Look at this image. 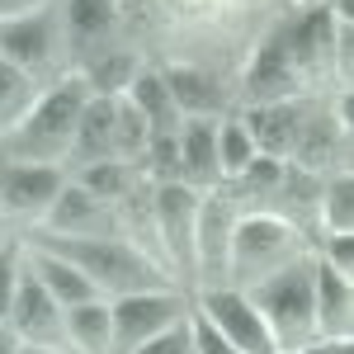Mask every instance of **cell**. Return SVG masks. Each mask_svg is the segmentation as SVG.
Here are the masks:
<instances>
[{"instance_id":"17","label":"cell","mask_w":354,"mask_h":354,"mask_svg":"<svg viewBox=\"0 0 354 354\" xmlns=\"http://www.w3.org/2000/svg\"><path fill=\"white\" fill-rule=\"evenodd\" d=\"M24 265H28V274L48 288V298L66 312V307H81V302H90V298H100L95 288H90V279H85L76 265H66L62 255H53V250H43V245H28L24 250Z\"/></svg>"},{"instance_id":"5","label":"cell","mask_w":354,"mask_h":354,"mask_svg":"<svg viewBox=\"0 0 354 354\" xmlns=\"http://www.w3.org/2000/svg\"><path fill=\"white\" fill-rule=\"evenodd\" d=\"M203 194L189 185H156L151 189V232L161 245L165 274L194 279V227H198Z\"/></svg>"},{"instance_id":"25","label":"cell","mask_w":354,"mask_h":354,"mask_svg":"<svg viewBox=\"0 0 354 354\" xmlns=\"http://www.w3.org/2000/svg\"><path fill=\"white\" fill-rule=\"evenodd\" d=\"M133 76H137V62L128 53H100L85 66L81 81L90 85V95H100V100H118V95H128Z\"/></svg>"},{"instance_id":"28","label":"cell","mask_w":354,"mask_h":354,"mask_svg":"<svg viewBox=\"0 0 354 354\" xmlns=\"http://www.w3.org/2000/svg\"><path fill=\"white\" fill-rule=\"evenodd\" d=\"M147 165L156 185H180V133H156L147 137Z\"/></svg>"},{"instance_id":"16","label":"cell","mask_w":354,"mask_h":354,"mask_svg":"<svg viewBox=\"0 0 354 354\" xmlns=\"http://www.w3.org/2000/svg\"><path fill=\"white\" fill-rule=\"evenodd\" d=\"M180 185L213 189L218 175V123L213 118H185L180 123Z\"/></svg>"},{"instance_id":"12","label":"cell","mask_w":354,"mask_h":354,"mask_svg":"<svg viewBox=\"0 0 354 354\" xmlns=\"http://www.w3.org/2000/svg\"><path fill=\"white\" fill-rule=\"evenodd\" d=\"M232 203L227 198H203L198 203V227H194V279L203 288H227V241H232Z\"/></svg>"},{"instance_id":"23","label":"cell","mask_w":354,"mask_h":354,"mask_svg":"<svg viewBox=\"0 0 354 354\" xmlns=\"http://www.w3.org/2000/svg\"><path fill=\"white\" fill-rule=\"evenodd\" d=\"M317 222H322L326 236H345V232H354V180H350V170H335L330 180H322Z\"/></svg>"},{"instance_id":"26","label":"cell","mask_w":354,"mask_h":354,"mask_svg":"<svg viewBox=\"0 0 354 354\" xmlns=\"http://www.w3.org/2000/svg\"><path fill=\"white\" fill-rule=\"evenodd\" d=\"M255 161V142L245 133L241 118H222L218 123V175L222 180H241V170Z\"/></svg>"},{"instance_id":"21","label":"cell","mask_w":354,"mask_h":354,"mask_svg":"<svg viewBox=\"0 0 354 354\" xmlns=\"http://www.w3.org/2000/svg\"><path fill=\"white\" fill-rule=\"evenodd\" d=\"M128 104L137 109V118L147 123V133H180V109H175V100H170V90H165L161 71H137L133 85H128V95H123Z\"/></svg>"},{"instance_id":"37","label":"cell","mask_w":354,"mask_h":354,"mask_svg":"<svg viewBox=\"0 0 354 354\" xmlns=\"http://www.w3.org/2000/svg\"><path fill=\"white\" fill-rule=\"evenodd\" d=\"M19 354H57V350H38V345H19Z\"/></svg>"},{"instance_id":"36","label":"cell","mask_w":354,"mask_h":354,"mask_svg":"<svg viewBox=\"0 0 354 354\" xmlns=\"http://www.w3.org/2000/svg\"><path fill=\"white\" fill-rule=\"evenodd\" d=\"M0 354H19V340H15V330L0 322Z\"/></svg>"},{"instance_id":"22","label":"cell","mask_w":354,"mask_h":354,"mask_svg":"<svg viewBox=\"0 0 354 354\" xmlns=\"http://www.w3.org/2000/svg\"><path fill=\"white\" fill-rule=\"evenodd\" d=\"M66 350L71 354H109L113 326H109V302L90 298L81 307H66Z\"/></svg>"},{"instance_id":"2","label":"cell","mask_w":354,"mask_h":354,"mask_svg":"<svg viewBox=\"0 0 354 354\" xmlns=\"http://www.w3.org/2000/svg\"><path fill=\"white\" fill-rule=\"evenodd\" d=\"M33 245H43V250L62 255L66 265H76L104 302L128 298V293H151V288H175L170 274L123 236H43Z\"/></svg>"},{"instance_id":"19","label":"cell","mask_w":354,"mask_h":354,"mask_svg":"<svg viewBox=\"0 0 354 354\" xmlns=\"http://www.w3.org/2000/svg\"><path fill=\"white\" fill-rule=\"evenodd\" d=\"M298 90H302V76L293 71V62H288L279 33H274L270 43L260 48L250 76H245V95H250V104H274V100H293Z\"/></svg>"},{"instance_id":"8","label":"cell","mask_w":354,"mask_h":354,"mask_svg":"<svg viewBox=\"0 0 354 354\" xmlns=\"http://www.w3.org/2000/svg\"><path fill=\"white\" fill-rule=\"evenodd\" d=\"M0 57L24 71L28 81L53 71L57 57H62V19L53 10H38V15H24V19H5L0 24Z\"/></svg>"},{"instance_id":"35","label":"cell","mask_w":354,"mask_h":354,"mask_svg":"<svg viewBox=\"0 0 354 354\" xmlns=\"http://www.w3.org/2000/svg\"><path fill=\"white\" fill-rule=\"evenodd\" d=\"M302 354H354V340H312Z\"/></svg>"},{"instance_id":"31","label":"cell","mask_w":354,"mask_h":354,"mask_svg":"<svg viewBox=\"0 0 354 354\" xmlns=\"http://www.w3.org/2000/svg\"><path fill=\"white\" fill-rule=\"evenodd\" d=\"M133 354H194V326L189 317L185 322H175L170 330H161V335H151L147 345H137Z\"/></svg>"},{"instance_id":"18","label":"cell","mask_w":354,"mask_h":354,"mask_svg":"<svg viewBox=\"0 0 354 354\" xmlns=\"http://www.w3.org/2000/svg\"><path fill=\"white\" fill-rule=\"evenodd\" d=\"M161 81H165V90H170L180 118H213V113H222V104H227L222 81L213 71H203V66H170V71H161Z\"/></svg>"},{"instance_id":"38","label":"cell","mask_w":354,"mask_h":354,"mask_svg":"<svg viewBox=\"0 0 354 354\" xmlns=\"http://www.w3.org/2000/svg\"><path fill=\"white\" fill-rule=\"evenodd\" d=\"M322 5H326V0H322Z\"/></svg>"},{"instance_id":"14","label":"cell","mask_w":354,"mask_h":354,"mask_svg":"<svg viewBox=\"0 0 354 354\" xmlns=\"http://www.w3.org/2000/svg\"><path fill=\"white\" fill-rule=\"evenodd\" d=\"M250 142L260 156H274V161H288L293 156V142H298L302 123H307V104L298 100H274V104H255L250 118H241Z\"/></svg>"},{"instance_id":"15","label":"cell","mask_w":354,"mask_h":354,"mask_svg":"<svg viewBox=\"0 0 354 354\" xmlns=\"http://www.w3.org/2000/svg\"><path fill=\"white\" fill-rule=\"evenodd\" d=\"M312 307H317V340H354V283L322 260L312 274Z\"/></svg>"},{"instance_id":"20","label":"cell","mask_w":354,"mask_h":354,"mask_svg":"<svg viewBox=\"0 0 354 354\" xmlns=\"http://www.w3.org/2000/svg\"><path fill=\"white\" fill-rule=\"evenodd\" d=\"M71 165H95V161H118L113 156V100H100L90 95L81 123H76V137H71Z\"/></svg>"},{"instance_id":"24","label":"cell","mask_w":354,"mask_h":354,"mask_svg":"<svg viewBox=\"0 0 354 354\" xmlns=\"http://www.w3.org/2000/svg\"><path fill=\"white\" fill-rule=\"evenodd\" d=\"M76 185H81L85 194H95L100 203H109V208H118L128 194H133V165L123 161H95V165H76Z\"/></svg>"},{"instance_id":"30","label":"cell","mask_w":354,"mask_h":354,"mask_svg":"<svg viewBox=\"0 0 354 354\" xmlns=\"http://www.w3.org/2000/svg\"><path fill=\"white\" fill-rule=\"evenodd\" d=\"M19 274H24V250L19 245H0V322L10 317V302L19 293Z\"/></svg>"},{"instance_id":"7","label":"cell","mask_w":354,"mask_h":354,"mask_svg":"<svg viewBox=\"0 0 354 354\" xmlns=\"http://www.w3.org/2000/svg\"><path fill=\"white\" fill-rule=\"evenodd\" d=\"M194 312L218 330L236 354H279L270 326H265V317L250 307V298H245L241 288H203Z\"/></svg>"},{"instance_id":"11","label":"cell","mask_w":354,"mask_h":354,"mask_svg":"<svg viewBox=\"0 0 354 354\" xmlns=\"http://www.w3.org/2000/svg\"><path fill=\"white\" fill-rule=\"evenodd\" d=\"M43 227H48V236H123L118 208L100 203L95 194H85L76 180L62 185V194L53 198ZM123 241H128V236H123Z\"/></svg>"},{"instance_id":"33","label":"cell","mask_w":354,"mask_h":354,"mask_svg":"<svg viewBox=\"0 0 354 354\" xmlns=\"http://www.w3.org/2000/svg\"><path fill=\"white\" fill-rule=\"evenodd\" d=\"M189 326H194V354H236V350H232V345L218 335V330L198 317V312H189Z\"/></svg>"},{"instance_id":"9","label":"cell","mask_w":354,"mask_h":354,"mask_svg":"<svg viewBox=\"0 0 354 354\" xmlns=\"http://www.w3.org/2000/svg\"><path fill=\"white\" fill-rule=\"evenodd\" d=\"M5 326L15 330L19 345H38V350L71 354V350H66V312L48 298V288L28 274V265H24V274H19V293H15V302H10Z\"/></svg>"},{"instance_id":"10","label":"cell","mask_w":354,"mask_h":354,"mask_svg":"<svg viewBox=\"0 0 354 354\" xmlns=\"http://www.w3.org/2000/svg\"><path fill=\"white\" fill-rule=\"evenodd\" d=\"M62 185H66L62 165H24L0 156V213L5 218L43 222L53 198L62 194Z\"/></svg>"},{"instance_id":"3","label":"cell","mask_w":354,"mask_h":354,"mask_svg":"<svg viewBox=\"0 0 354 354\" xmlns=\"http://www.w3.org/2000/svg\"><path fill=\"white\" fill-rule=\"evenodd\" d=\"M312 274H317V260L302 255L283 270L265 274L260 283L241 288L250 307L265 317L279 354H302L312 340H317V307H312Z\"/></svg>"},{"instance_id":"27","label":"cell","mask_w":354,"mask_h":354,"mask_svg":"<svg viewBox=\"0 0 354 354\" xmlns=\"http://www.w3.org/2000/svg\"><path fill=\"white\" fill-rule=\"evenodd\" d=\"M28 104H33V81L0 57V133H10L28 113Z\"/></svg>"},{"instance_id":"32","label":"cell","mask_w":354,"mask_h":354,"mask_svg":"<svg viewBox=\"0 0 354 354\" xmlns=\"http://www.w3.org/2000/svg\"><path fill=\"white\" fill-rule=\"evenodd\" d=\"M317 260H322V265H330L335 274L354 279V232H345V236H326Z\"/></svg>"},{"instance_id":"29","label":"cell","mask_w":354,"mask_h":354,"mask_svg":"<svg viewBox=\"0 0 354 354\" xmlns=\"http://www.w3.org/2000/svg\"><path fill=\"white\" fill-rule=\"evenodd\" d=\"M279 180H283V161H274V156H260V151H255V161L241 170V185L255 194V198H274Z\"/></svg>"},{"instance_id":"6","label":"cell","mask_w":354,"mask_h":354,"mask_svg":"<svg viewBox=\"0 0 354 354\" xmlns=\"http://www.w3.org/2000/svg\"><path fill=\"white\" fill-rule=\"evenodd\" d=\"M189 317V302L175 288H151V293H128L109 302V326H113V350L109 354H133L151 335L170 330L175 322Z\"/></svg>"},{"instance_id":"34","label":"cell","mask_w":354,"mask_h":354,"mask_svg":"<svg viewBox=\"0 0 354 354\" xmlns=\"http://www.w3.org/2000/svg\"><path fill=\"white\" fill-rule=\"evenodd\" d=\"M48 10V0H0V24L5 19H24V15H38Z\"/></svg>"},{"instance_id":"4","label":"cell","mask_w":354,"mask_h":354,"mask_svg":"<svg viewBox=\"0 0 354 354\" xmlns=\"http://www.w3.org/2000/svg\"><path fill=\"white\" fill-rule=\"evenodd\" d=\"M302 255H307V241L293 222L274 213H245L232 222V241H227V288H250Z\"/></svg>"},{"instance_id":"13","label":"cell","mask_w":354,"mask_h":354,"mask_svg":"<svg viewBox=\"0 0 354 354\" xmlns=\"http://www.w3.org/2000/svg\"><path fill=\"white\" fill-rule=\"evenodd\" d=\"M118 28V5L113 0H66L62 10V48L81 62H95L109 53V38Z\"/></svg>"},{"instance_id":"1","label":"cell","mask_w":354,"mask_h":354,"mask_svg":"<svg viewBox=\"0 0 354 354\" xmlns=\"http://www.w3.org/2000/svg\"><path fill=\"white\" fill-rule=\"evenodd\" d=\"M85 104H90V85L81 76H66L53 90L33 95L24 118L10 133H0V156L5 161H24V165H66Z\"/></svg>"}]
</instances>
